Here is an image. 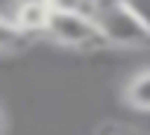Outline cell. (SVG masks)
Segmentation results:
<instances>
[{"mask_svg":"<svg viewBox=\"0 0 150 135\" xmlns=\"http://www.w3.org/2000/svg\"><path fill=\"white\" fill-rule=\"evenodd\" d=\"M94 21H97L106 44H118V47H144V44H150V32L138 24V18L121 0H97Z\"/></svg>","mask_w":150,"mask_h":135,"instance_id":"6da1fadb","label":"cell"},{"mask_svg":"<svg viewBox=\"0 0 150 135\" xmlns=\"http://www.w3.org/2000/svg\"><path fill=\"white\" fill-rule=\"evenodd\" d=\"M47 35L62 44V47H74V50H94V47H106V38L94 21V15H83V12H53Z\"/></svg>","mask_w":150,"mask_h":135,"instance_id":"7a4b0ae2","label":"cell"},{"mask_svg":"<svg viewBox=\"0 0 150 135\" xmlns=\"http://www.w3.org/2000/svg\"><path fill=\"white\" fill-rule=\"evenodd\" d=\"M9 15L24 35H33V32H47L50 18H53V6L47 0H18Z\"/></svg>","mask_w":150,"mask_h":135,"instance_id":"3957f363","label":"cell"},{"mask_svg":"<svg viewBox=\"0 0 150 135\" xmlns=\"http://www.w3.org/2000/svg\"><path fill=\"white\" fill-rule=\"evenodd\" d=\"M124 100H127V106H132L138 112H150V71L135 74L124 85Z\"/></svg>","mask_w":150,"mask_h":135,"instance_id":"277c9868","label":"cell"},{"mask_svg":"<svg viewBox=\"0 0 150 135\" xmlns=\"http://www.w3.org/2000/svg\"><path fill=\"white\" fill-rule=\"evenodd\" d=\"M21 47H27V35L18 30L12 15H0V53H12Z\"/></svg>","mask_w":150,"mask_h":135,"instance_id":"5b68a950","label":"cell"},{"mask_svg":"<svg viewBox=\"0 0 150 135\" xmlns=\"http://www.w3.org/2000/svg\"><path fill=\"white\" fill-rule=\"evenodd\" d=\"M53 6V12H83V15H94L97 12V0H47Z\"/></svg>","mask_w":150,"mask_h":135,"instance_id":"8992f818","label":"cell"},{"mask_svg":"<svg viewBox=\"0 0 150 135\" xmlns=\"http://www.w3.org/2000/svg\"><path fill=\"white\" fill-rule=\"evenodd\" d=\"M121 3L138 18V24L150 32V0H121Z\"/></svg>","mask_w":150,"mask_h":135,"instance_id":"52a82bcc","label":"cell"}]
</instances>
